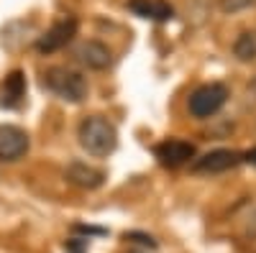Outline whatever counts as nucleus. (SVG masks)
Returning <instances> with one entry per match:
<instances>
[{
  "instance_id": "obj_1",
  "label": "nucleus",
  "mask_w": 256,
  "mask_h": 253,
  "mask_svg": "<svg viewBox=\"0 0 256 253\" xmlns=\"http://www.w3.org/2000/svg\"><path fill=\"white\" fill-rule=\"evenodd\" d=\"M77 138H80V146L88 154L92 156H108L116 151L118 146V131L116 125L108 120V118H100V115H90L80 123L77 128Z\"/></svg>"
},
{
  "instance_id": "obj_2",
  "label": "nucleus",
  "mask_w": 256,
  "mask_h": 253,
  "mask_svg": "<svg viewBox=\"0 0 256 253\" xmlns=\"http://www.w3.org/2000/svg\"><path fill=\"white\" fill-rule=\"evenodd\" d=\"M44 87L67 102H82L88 97V79L70 67H49L44 72Z\"/></svg>"
},
{
  "instance_id": "obj_3",
  "label": "nucleus",
  "mask_w": 256,
  "mask_h": 253,
  "mask_svg": "<svg viewBox=\"0 0 256 253\" xmlns=\"http://www.w3.org/2000/svg\"><path fill=\"white\" fill-rule=\"evenodd\" d=\"M226 100H228L226 84L210 82V84H202V87H198L195 92L190 95L187 108H190V113L195 115V118H210V115H216L223 108Z\"/></svg>"
},
{
  "instance_id": "obj_4",
  "label": "nucleus",
  "mask_w": 256,
  "mask_h": 253,
  "mask_svg": "<svg viewBox=\"0 0 256 253\" xmlns=\"http://www.w3.org/2000/svg\"><path fill=\"white\" fill-rule=\"evenodd\" d=\"M77 33V18H62L56 20V23L44 33V36H38L36 41V49L41 54H52V51H59L70 44V41L74 38Z\"/></svg>"
},
{
  "instance_id": "obj_5",
  "label": "nucleus",
  "mask_w": 256,
  "mask_h": 253,
  "mask_svg": "<svg viewBox=\"0 0 256 253\" xmlns=\"http://www.w3.org/2000/svg\"><path fill=\"white\" fill-rule=\"evenodd\" d=\"M244 161V154L230 151V149H216L200 159L192 161V172L198 174H218V172H228V169L238 166Z\"/></svg>"
},
{
  "instance_id": "obj_6",
  "label": "nucleus",
  "mask_w": 256,
  "mask_h": 253,
  "mask_svg": "<svg viewBox=\"0 0 256 253\" xmlns=\"http://www.w3.org/2000/svg\"><path fill=\"white\" fill-rule=\"evenodd\" d=\"M28 133L18 125H0V161H18L28 151Z\"/></svg>"
},
{
  "instance_id": "obj_7",
  "label": "nucleus",
  "mask_w": 256,
  "mask_h": 253,
  "mask_svg": "<svg viewBox=\"0 0 256 253\" xmlns=\"http://www.w3.org/2000/svg\"><path fill=\"white\" fill-rule=\"evenodd\" d=\"M156 159L162 166H169V169H177L182 164H187L192 156H195V146L187 143V141H177V138H169V141H162L156 149H154Z\"/></svg>"
},
{
  "instance_id": "obj_8",
  "label": "nucleus",
  "mask_w": 256,
  "mask_h": 253,
  "mask_svg": "<svg viewBox=\"0 0 256 253\" xmlns=\"http://www.w3.org/2000/svg\"><path fill=\"white\" fill-rule=\"evenodd\" d=\"M74 56L82 61L88 69H105L113 64V51L102 44V41H82V44L74 49Z\"/></svg>"
},
{
  "instance_id": "obj_9",
  "label": "nucleus",
  "mask_w": 256,
  "mask_h": 253,
  "mask_svg": "<svg viewBox=\"0 0 256 253\" xmlns=\"http://www.w3.org/2000/svg\"><path fill=\"white\" fill-rule=\"evenodd\" d=\"M64 179L80 189H98L105 182V172L88 161H72L67 166V172H64Z\"/></svg>"
},
{
  "instance_id": "obj_10",
  "label": "nucleus",
  "mask_w": 256,
  "mask_h": 253,
  "mask_svg": "<svg viewBox=\"0 0 256 253\" xmlns=\"http://www.w3.org/2000/svg\"><path fill=\"white\" fill-rule=\"evenodd\" d=\"M26 100V74L16 69L3 79V87H0V108H20V102Z\"/></svg>"
},
{
  "instance_id": "obj_11",
  "label": "nucleus",
  "mask_w": 256,
  "mask_h": 253,
  "mask_svg": "<svg viewBox=\"0 0 256 253\" xmlns=\"http://www.w3.org/2000/svg\"><path fill=\"white\" fill-rule=\"evenodd\" d=\"M128 8L148 20H169L174 15V8L166 0H128Z\"/></svg>"
},
{
  "instance_id": "obj_12",
  "label": "nucleus",
  "mask_w": 256,
  "mask_h": 253,
  "mask_svg": "<svg viewBox=\"0 0 256 253\" xmlns=\"http://www.w3.org/2000/svg\"><path fill=\"white\" fill-rule=\"evenodd\" d=\"M233 54H236L241 61L256 59V28L244 31V33L236 38V44H233Z\"/></svg>"
},
{
  "instance_id": "obj_13",
  "label": "nucleus",
  "mask_w": 256,
  "mask_h": 253,
  "mask_svg": "<svg viewBox=\"0 0 256 253\" xmlns=\"http://www.w3.org/2000/svg\"><path fill=\"white\" fill-rule=\"evenodd\" d=\"M251 5H256V0H220L223 13H238V10H246Z\"/></svg>"
},
{
  "instance_id": "obj_14",
  "label": "nucleus",
  "mask_w": 256,
  "mask_h": 253,
  "mask_svg": "<svg viewBox=\"0 0 256 253\" xmlns=\"http://www.w3.org/2000/svg\"><path fill=\"white\" fill-rule=\"evenodd\" d=\"M244 161H248V164H254V166H256V149L246 151V154H244Z\"/></svg>"
},
{
  "instance_id": "obj_15",
  "label": "nucleus",
  "mask_w": 256,
  "mask_h": 253,
  "mask_svg": "<svg viewBox=\"0 0 256 253\" xmlns=\"http://www.w3.org/2000/svg\"><path fill=\"white\" fill-rule=\"evenodd\" d=\"M136 253H144V251H136Z\"/></svg>"
}]
</instances>
